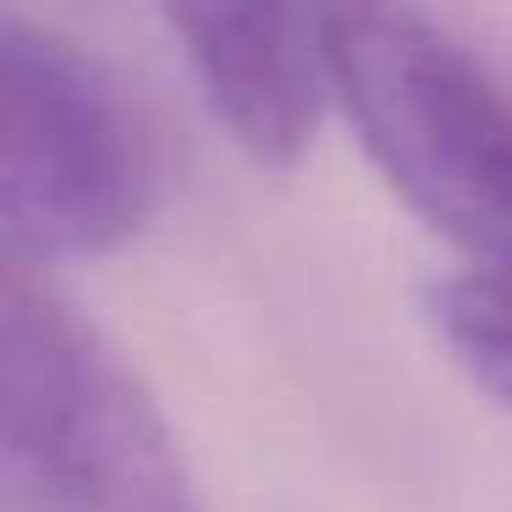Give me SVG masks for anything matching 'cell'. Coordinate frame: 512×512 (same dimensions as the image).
Segmentation results:
<instances>
[{"mask_svg":"<svg viewBox=\"0 0 512 512\" xmlns=\"http://www.w3.org/2000/svg\"><path fill=\"white\" fill-rule=\"evenodd\" d=\"M160 204V144L72 39L0 6V259L56 265L133 243Z\"/></svg>","mask_w":512,"mask_h":512,"instance_id":"3957f363","label":"cell"},{"mask_svg":"<svg viewBox=\"0 0 512 512\" xmlns=\"http://www.w3.org/2000/svg\"><path fill=\"white\" fill-rule=\"evenodd\" d=\"M424 320L452 364L512 413V276L463 265L424 292Z\"/></svg>","mask_w":512,"mask_h":512,"instance_id":"5b68a950","label":"cell"},{"mask_svg":"<svg viewBox=\"0 0 512 512\" xmlns=\"http://www.w3.org/2000/svg\"><path fill=\"white\" fill-rule=\"evenodd\" d=\"M0 452L56 512H204L166 413L105 331L0 259Z\"/></svg>","mask_w":512,"mask_h":512,"instance_id":"7a4b0ae2","label":"cell"},{"mask_svg":"<svg viewBox=\"0 0 512 512\" xmlns=\"http://www.w3.org/2000/svg\"><path fill=\"white\" fill-rule=\"evenodd\" d=\"M325 94L468 270L512 276V100L408 0H314Z\"/></svg>","mask_w":512,"mask_h":512,"instance_id":"6da1fadb","label":"cell"},{"mask_svg":"<svg viewBox=\"0 0 512 512\" xmlns=\"http://www.w3.org/2000/svg\"><path fill=\"white\" fill-rule=\"evenodd\" d=\"M215 122L254 166L292 171L325 116L314 0H160Z\"/></svg>","mask_w":512,"mask_h":512,"instance_id":"277c9868","label":"cell"}]
</instances>
